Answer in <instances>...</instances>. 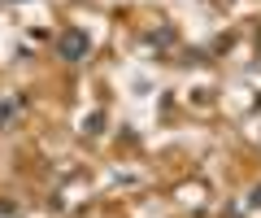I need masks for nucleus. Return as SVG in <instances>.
Returning a JSON list of instances; mask_svg holds the SVG:
<instances>
[{"instance_id":"obj_1","label":"nucleus","mask_w":261,"mask_h":218,"mask_svg":"<svg viewBox=\"0 0 261 218\" xmlns=\"http://www.w3.org/2000/svg\"><path fill=\"white\" fill-rule=\"evenodd\" d=\"M61 53H65V57H83V35H70L61 44Z\"/></svg>"}]
</instances>
